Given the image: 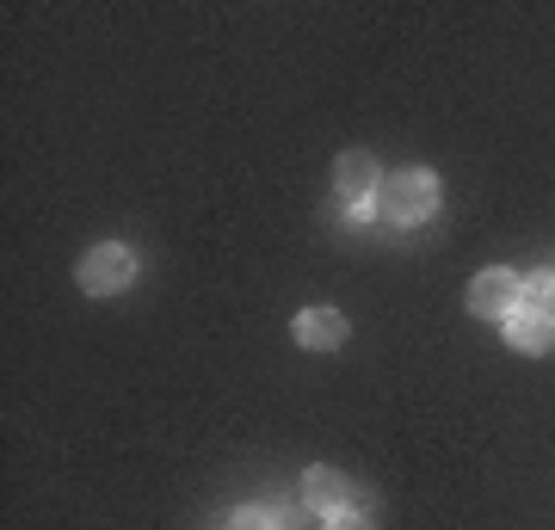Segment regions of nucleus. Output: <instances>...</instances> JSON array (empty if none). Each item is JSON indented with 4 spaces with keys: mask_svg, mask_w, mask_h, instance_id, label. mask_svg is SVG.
<instances>
[{
    "mask_svg": "<svg viewBox=\"0 0 555 530\" xmlns=\"http://www.w3.org/2000/svg\"><path fill=\"white\" fill-rule=\"evenodd\" d=\"M229 530H284V525H278V512H266V506H241Z\"/></svg>",
    "mask_w": 555,
    "mask_h": 530,
    "instance_id": "obj_9",
    "label": "nucleus"
},
{
    "mask_svg": "<svg viewBox=\"0 0 555 530\" xmlns=\"http://www.w3.org/2000/svg\"><path fill=\"white\" fill-rule=\"evenodd\" d=\"M377 185H383V167L371 148H346V155L334 160V192L346 197V204H377Z\"/></svg>",
    "mask_w": 555,
    "mask_h": 530,
    "instance_id": "obj_5",
    "label": "nucleus"
},
{
    "mask_svg": "<svg viewBox=\"0 0 555 530\" xmlns=\"http://www.w3.org/2000/svg\"><path fill=\"white\" fill-rule=\"evenodd\" d=\"M500 327H506V346H513V352L537 358V352H550L555 346V314H543V309H513Z\"/></svg>",
    "mask_w": 555,
    "mask_h": 530,
    "instance_id": "obj_7",
    "label": "nucleus"
},
{
    "mask_svg": "<svg viewBox=\"0 0 555 530\" xmlns=\"http://www.w3.org/2000/svg\"><path fill=\"white\" fill-rule=\"evenodd\" d=\"M291 334H297L302 352H334V346H346V314L339 309H302L297 321H291Z\"/></svg>",
    "mask_w": 555,
    "mask_h": 530,
    "instance_id": "obj_6",
    "label": "nucleus"
},
{
    "mask_svg": "<svg viewBox=\"0 0 555 530\" xmlns=\"http://www.w3.org/2000/svg\"><path fill=\"white\" fill-rule=\"evenodd\" d=\"M525 309L555 314V272H531V277H525Z\"/></svg>",
    "mask_w": 555,
    "mask_h": 530,
    "instance_id": "obj_8",
    "label": "nucleus"
},
{
    "mask_svg": "<svg viewBox=\"0 0 555 530\" xmlns=\"http://www.w3.org/2000/svg\"><path fill=\"white\" fill-rule=\"evenodd\" d=\"M438 210V179L426 167H401V173H383L377 185V217L396 222V229H414Z\"/></svg>",
    "mask_w": 555,
    "mask_h": 530,
    "instance_id": "obj_1",
    "label": "nucleus"
},
{
    "mask_svg": "<svg viewBox=\"0 0 555 530\" xmlns=\"http://www.w3.org/2000/svg\"><path fill=\"white\" fill-rule=\"evenodd\" d=\"M75 284L87 296H124L130 284H137V254H130V247H118V241H100V247H87Z\"/></svg>",
    "mask_w": 555,
    "mask_h": 530,
    "instance_id": "obj_2",
    "label": "nucleus"
},
{
    "mask_svg": "<svg viewBox=\"0 0 555 530\" xmlns=\"http://www.w3.org/2000/svg\"><path fill=\"white\" fill-rule=\"evenodd\" d=\"M513 309H525V277L506 272V266L476 272V284H469V314H481V321H506Z\"/></svg>",
    "mask_w": 555,
    "mask_h": 530,
    "instance_id": "obj_4",
    "label": "nucleus"
},
{
    "mask_svg": "<svg viewBox=\"0 0 555 530\" xmlns=\"http://www.w3.org/2000/svg\"><path fill=\"white\" fill-rule=\"evenodd\" d=\"M327 530H371V525H364L358 512H346V518H327Z\"/></svg>",
    "mask_w": 555,
    "mask_h": 530,
    "instance_id": "obj_10",
    "label": "nucleus"
},
{
    "mask_svg": "<svg viewBox=\"0 0 555 530\" xmlns=\"http://www.w3.org/2000/svg\"><path fill=\"white\" fill-rule=\"evenodd\" d=\"M302 506L321 512V518H346V512L364 506V488H358L352 475L327 469V463H315V469L302 475Z\"/></svg>",
    "mask_w": 555,
    "mask_h": 530,
    "instance_id": "obj_3",
    "label": "nucleus"
}]
</instances>
